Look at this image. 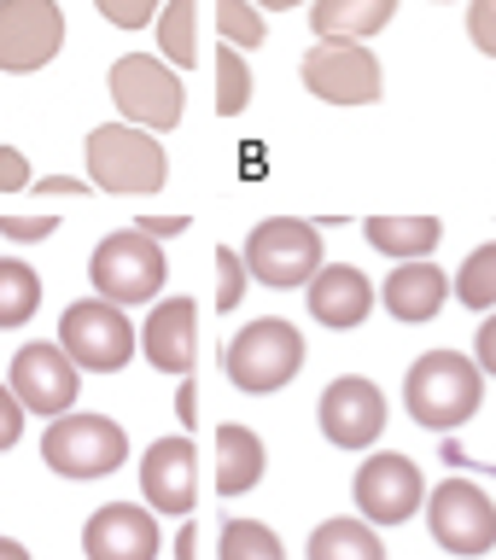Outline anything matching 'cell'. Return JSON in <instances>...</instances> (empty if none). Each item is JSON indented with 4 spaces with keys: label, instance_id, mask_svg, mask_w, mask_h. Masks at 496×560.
Instances as JSON below:
<instances>
[{
    "label": "cell",
    "instance_id": "d6a6232c",
    "mask_svg": "<svg viewBox=\"0 0 496 560\" xmlns=\"http://www.w3.org/2000/svg\"><path fill=\"white\" fill-rule=\"evenodd\" d=\"M53 228H59V217H0V234L12 245H35V240H47Z\"/></svg>",
    "mask_w": 496,
    "mask_h": 560
},
{
    "label": "cell",
    "instance_id": "f35d334b",
    "mask_svg": "<svg viewBox=\"0 0 496 560\" xmlns=\"http://www.w3.org/2000/svg\"><path fill=\"white\" fill-rule=\"evenodd\" d=\"M30 192H42V199H59V192H88L77 175H47V182H35Z\"/></svg>",
    "mask_w": 496,
    "mask_h": 560
},
{
    "label": "cell",
    "instance_id": "ab89813d",
    "mask_svg": "<svg viewBox=\"0 0 496 560\" xmlns=\"http://www.w3.org/2000/svg\"><path fill=\"white\" fill-rule=\"evenodd\" d=\"M175 560H199V525H182V532H175Z\"/></svg>",
    "mask_w": 496,
    "mask_h": 560
},
{
    "label": "cell",
    "instance_id": "f546056e",
    "mask_svg": "<svg viewBox=\"0 0 496 560\" xmlns=\"http://www.w3.org/2000/svg\"><path fill=\"white\" fill-rule=\"evenodd\" d=\"M245 257L240 252H228V245H217V310H234L240 298H245Z\"/></svg>",
    "mask_w": 496,
    "mask_h": 560
},
{
    "label": "cell",
    "instance_id": "6da1fadb",
    "mask_svg": "<svg viewBox=\"0 0 496 560\" xmlns=\"http://www.w3.org/2000/svg\"><path fill=\"white\" fill-rule=\"evenodd\" d=\"M480 402H485V374L462 350H427V357H415L410 380H403V409L432 432L468 427L480 415Z\"/></svg>",
    "mask_w": 496,
    "mask_h": 560
},
{
    "label": "cell",
    "instance_id": "ac0fdd59",
    "mask_svg": "<svg viewBox=\"0 0 496 560\" xmlns=\"http://www.w3.org/2000/svg\"><path fill=\"white\" fill-rule=\"evenodd\" d=\"M304 304H310V322H322L333 332H350V327L368 322V310H374V280H368L357 262H327V269L310 280Z\"/></svg>",
    "mask_w": 496,
    "mask_h": 560
},
{
    "label": "cell",
    "instance_id": "7a4b0ae2",
    "mask_svg": "<svg viewBox=\"0 0 496 560\" xmlns=\"http://www.w3.org/2000/svg\"><path fill=\"white\" fill-rule=\"evenodd\" d=\"M245 257V275L257 280V287H310L315 275L327 269L322 262V228L304 222V217H263L252 234L240 245Z\"/></svg>",
    "mask_w": 496,
    "mask_h": 560
},
{
    "label": "cell",
    "instance_id": "4316f807",
    "mask_svg": "<svg viewBox=\"0 0 496 560\" xmlns=\"http://www.w3.org/2000/svg\"><path fill=\"white\" fill-rule=\"evenodd\" d=\"M222 560H287L280 537L263 520H228L222 525Z\"/></svg>",
    "mask_w": 496,
    "mask_h": 560
},
{
    "label": "cell",
    "instance_id": "cb8c5ba5",
    "mask_svg": "<svg viewBox=\"0 0 496 560\" xmlns=\"http://www.w3.org/2000/svg\"><path fill=\"white\" fill-rule=\"evenodd\" d=\"M193 24H199V0H164V12H158V52H164V65H175V70L199 65Z\"/></svg>",
    "mask_w": 496,
    "mask_h": 560
},
{
    "label": "cell",
    "instance_id": "d590c367",
    "mask_svg": "<svg viewBox=\"0 0 496 560\" xmlns=\"http://www.w3.org/2000/svg\"><path fill=\"white\" fill-rule=\"evenodd\" d=\"M473 362H480V374H496V315H485V327L473 332Z\"/></svg>",
    "mask_w": 496,
    "mask_h": 560
},
{
    "label": "cell",
    "instance_id": "4fadbf2b",
    "mask_svg": "<svg viewBox=\"0 0 496 560\" xmlns=\"http://www.w3.org/2000/svg\"><path fill=\"white\" fill-rule=\"evenodd\" d=\"M65 47V12L59 0H0V70L24 77V70L53 65Z\"/></svg>",
    "mask_w": 496,
    "mask_h": 560
},
{
    "label": "cell",
    "instance_id": "2e32d148",
    "mask_svg": "<svg viewBox=\"0 0 496 560\" xmlns=\"http://www.w3.org/2000/svg\"><path fill=\"white\" fill-rule=\"evenodd\" d=\"M158 520L140 502H105L82 525V555L88 560H158Z\"/></svg>",
    "mask_w": 496,
    "mask_h": 560
},
{
    "label": "cell",
    "instance_id": "ba28073f",
    "mask_svg": "<svg viewBox=\"0 0 496 560\" xmlns=\"http://www.w3.org/2000/svg\"><path fill=\"white\" fill-rule=\"evenodd\" d=\"M105 82H112V100H117L123 122H135V129H152V135L175 129L187 112L182 77H175L164 59H152V52H123Z\"/></svg>",
    "mask_w": 496,
    "mask_h": 560
},
{
    "label": "cell",
    "instance_id": "7c38bea8",
    "mask_svg": "<svg viewBox=\"0 0 496 560\" xmlns=\"http://www.w3.org/2000/svg\"><path fill=\"white\" fill-rule=\"evenodd\" d=\"M304 88L327 105H374L380 59L362 42H315L304 52Z\"/></svg>",
    "mask_w": 496,
    "mask_h": 560
},
{
    "label": "cell",
    "instance_id": "e575fe53",
    "mask_svg": "<svg viewBox=\"0 0 496 560\" xmlns=\"http://www.w3.org/2000/svg\"><path fill=\"white\" fill-rule=\"evenodd\" d=\"M30 158L18 147H0V192H30Z\"/></svg>",
    "mask_w": 496,
    "mask_h": 560
},
{
    "label": "cell",
    "instance_id": "1f68e13d",
    "mask_svg": "<svg viewBox=\"0 0 496 560\" xmlns=\"http://www.w3.org/2000/svg\"><path fill=\"white\" fill-rule=\"evenodd\" d=\"M468 35H473V47L496 59V0H473L468 7Z\"/></svg>",
    "mask_w": 496,
    "mask_h": 560
},
{
    "label": "cell",
    "instance_id": "52a82bcc",
    "mask_svg": "<svg viewBox=\"0 0 496 560\" xmlns=\"http://www.w3.org/2000/svg\"><path fill=\"white\" fill-rule=\"evenodd\" d=\"M59 345L82 374H123L140 345V327L129 322V310L105 304V298H82L59 315Z\"/></svg>",
    "mask_w": 496,
    "mask_h": 560
},
{
    "label": "cell",
    "instance_id": "ffe728a7",
    "mask_svg": "<svg viewBox=\"0 0 496 560\" xmlns=\"http://www.w3.org/2000/svg\"><path fill=\"white\" fill-rule=\"evenodd\" d=\"M263 467H269V450L252 427H217V497H245V490L263 485Z\"/></svg>",
    "mask_w": 496,
    "mask_h": 560
},
{
    "label": "cell",
    "instance_id": "4dcf8cb0",
    "mask_svg": "<svg viewBox=\"0 0 496 560\" xmlns=\"http://www.w3.org/2000/svg\"><path fill=\"white\" fill-rule=\"evenodd\" d=\"M105 24H117V30H140V24H152L158 12H164V0H94Z\"/></svg>",
    "mask_w": 496,
    "mask_h": 560
},
{
    "label": "cell",
    "instance_id": "8992f818",
    "mask_svg": "<svg viewBox=\"0 0 496 560\" xmlns=\"http://www.w3.org/2000/svg\"><path fill=\"white\" fill-rule=\"evenodd\" d=\"M228 380L240 385V392L252 397H269L280 385L298 380V368H304V332L292 322H280V315H257L252 327L234 332V345H228Z\"/></svg>",
    "mask_w": 496,
    "mask_h": 560
},
{
    "label": "cell",
    "instance_id": "3957f363",
    "mask_svg": "<svg viewBox=\"0 0 496 560\" xmlns=\"http://www.w3.org/2000/svg\"><path fill=\"white\" fill-rule=\"evenodd\" d=\"M88 175L100 192H158L170 182L164 140L135 122H100L88 135Z\"/></svg>",
    "mask_w": 496,
    "mask_h": 560
},
{
    "label": "cell",
    "instance_id": "5bb4252c",
    "mask_svg": "<svg viewBox=\"0 0 496 560\" xmlns=\"http://www.w3.org/2000/svg\"><path fill=\"white\" fill-rule=\"evenodd\" d=\"M315 420H322L327 444L368 450V444H380V432H385V392L374 380H362V374H345V380H333L322 392Z\"/></svg>",
    "mask_w": 496,
    "mask_h": 560
},
{
    "label": "cell",
    "instance_id": "484cf974",
    "mask_svg": "<svg viewBox=\"0 0 496 560\" xmlns=\"http://www.w3.org/2000/svg\"><path fill=\"white\" fill-rule=\"evenodd\" d=\"M455 298L468 310H496V240L468 252V262L455 269Z\"/></svg>",
    "mask_w": 496,
    "mask_h": 560
},
{
    "label": "cell",
    "instance_id": "277c9868",
    "mask_svg": "<svg viewBox=\"0 0 496 560\" xmlns=\"http://www.w3.org/2000/svg\"><path fill=\"white\" fill-rule=\"evenodd\" d=\"M88 280H94V298L129 310V304H158L164 292V245L147 240L140 228H117L94 245L88 257Z\"/></svg>",
    "mask_w": 496,
    "mask_h": 560
},
{
    "label": "cell",
    "instance_id": "9a60e30c",
    "mask_svg": "<svg viewBox=\"0 0 496 560\" xmlns=\"http://www.w3.org/2000/svg\"><path fill=\"white\" fill-rule=\"evenodd\" d=\"M140 490H147L152 514L187 520L193 502H199V444H193L187 432L158 438V444L140 455Z\"/></svg>",
    "mask_w": 496,
    "mask_h": 560
},
{
    "label": "cell",
    "instance_id": "f1b7e54d",
    "mask_svg": "<svg viewBox=\"0 0 496 560\" xmlns=\"http://www.w3.org/2000/svg\"><path fill=\"white\" fill-rule=\"evenodd\" d=\"M217 30L234 47H263V12L252 0H217Z\"/></svg>",
    "mask_w": 496,
    "mask_h": 560
},
{
    "label": "cell",
    "instance_id": "d4e9b609",
    "mask_svg": "<svg viewBox=\"0 0 496 560\" xmlns=\"http://www.w3.org/2000/svg\"><path fill=\"white\" fill-rule=\"evenodd\" d=\"M42 310V275L18 257H0V327H24Z\"/></svg>",
    "mask_w": 496,
    "mask_h": 560
},
{
    "label": "cell",
    "instance_id": "44dd1931",
    "mask_svg": "<svg viewBox=\"0 0 496 560\" xmlns=\"http://www.w3.org/2000/svg\"><path fill=\"white\" fill-rule=\"evenodd\" d=\"M397 0H315L310 7V30L315 42H368L392 24Z\"/></svg>",
    "mask_w": 496,
    "mask_h": 560
},
{
    "label": "cell",
    "instance_id": "30bf717a",
    "mask_svg": "<svg viewBox=\"0 0 496 560\" xmlns=\"http://www.w3.org/2000/svg\"><path fill=\"white\" fill-rule=\"evenodd\" d=\"M350 497H357V514L368 525H403L427 508V479H420V467L403 450H380L357 467Z\"/></svg>",
    "mask_w": 496,
    "mask_h": 560
},
{
    "label": "cell",
    "instance_id": "60d3db41",
    "mask_svg": "<svg viewBox=\"0 0 496 560\" xmlns=\"http://www.w3.org/2000/svg\"><path fill=\"white\" fill-rule=\"evenodd\" d=\"M0 560H30V549L18 537H0Z\"/></svg>",
    "mask_w": 496,
    "mask_h": 560
},
{
    "label": "cell",
    "instance_id": "e0dca14e",
    "mask_svg": "<svg viewBox=\"0 0 496 560\" xmlns=\"http://www.w3.org/2000/svg\"><path fill=\"white\" fill-rule=\"evenodd\" d=\"M140 350L158 374L187 380L199 362V304L193 298H158L152 315L140 322Z\"/></svg>",
    "mask_w": 496,
    "mask_h": 560
},
{
    "label": "cell",
    "instance_id": "83f0119b",
    "mask_svg": "<svg viewBox=\"0 0 496 560\" xmlns=\"http://www.w3.org/2000/svg\"><path fill=\"white\" fill-rule=\"evenodd\" d=\"M252 105V70L240 47H217V117H240Z\"/></svg>",
    "mask_w": 496,
    "mask_h": 560
},
{
    "label": "cell",
    "instance_id": "74e56055",
    "mask_svg": "<svg viewBox=\"0 0 496 560\" xmlns=\"http://www.w3.org/2000/svg\"><path fill=\"white\" fill-rule=\"evenodd\" d=\"M135 228H140L147 240H158V245H164V240H175V234H187V217H140Z\"/></svg>",
    "mask_w": 496,
    "mask_h": 560
},
{
    "label": "cell",
    "instance_id": "5b68a950",
    "mask_svg": "<svg viewBox=\"0 0 496 560\" xmlns=\"http://www.w3.org/2000/svg\"><path fill=\"white\" fill-rule=\"evenodd\" d=\"M42 462L59 472V479H105V472H117L129 462V432H123L112 415L70 409L59 420H47Z\"/></svg>",
    "mask_w": 496,
    "mask_h": 560
},
{
    "label": "cell",
    "instance_id": "8d00e7d4",
    "mask_svg": "<svg viewBox=\"0 0 496 560\" xmlns=\"http://www.w3.org/2000/svg\"><path fill=\"white\" fill-rule=\"evenodd\" d=\"M175 420H182V432L199 427V385H193V380L175 385Z\"/></svg>",
    "mask_w": 496,
    "mask_h": 560
},
{
    "label": "cell",
    "instance_id": "7402d4cb",
    "mask_svg": "<svg viewBox=\"0 0 496 560\" xmlns=\"http://www.w3.org/2000/svg\"><path fill=\"white\" fill-rule=\"evenodd\" d=\"M362 234L392 262H427V252L445 240V222L438 217H368Z\"/></svg>",
    "mask_w": 496,
    "mask_h": 560
},
{
    "label": "cell",
    "instance_id": "b9f144b4",
    "mask_svg": "<svg viewBox=\"0 0 496 560\" xmlns=\"http://www.w3.org/2000/svg\"><path fill=\"white\" fill-rule=\"evenodd\" d=\"M252 7L263 12V7H269V12H287V7H304V0H252Z\"/></svg>",
    "mask_w": 496,
    "mask_h": 560
},
{
    "label": "cell",
    "instance_id": "8fae6325",
    "mask_svg": "<svg viewBox=\"0 0 496 560\" xmlns=\"http://www.w3.org/2000/svg\"><path fill=\"white\" fill-rule=\"evenodd\" d=\"M7 385H12V397L24 402V415L59 420V415L77 409L82 368L65 357V345H59V339H30V345L12 357V368H7Z\"/></svg>",
    "mask_w": 496,
    "mask_h": 560
},
{
    "label": "cell",
    "instance_id": "d6986e66",
    "mask_svg": "<svg viewBox=\"0 0 496 560\" xmlns=\"http://www.w3.org/2000/svg\"><path fill=\"white\" fill-rule=\"evenodd\" d=\"M445 298H450V275L432 269V262H397L380 287V304L392 310V322H403V327L432 322V315L445 310Z\"/></svg>",
    "mask_w": 496,
    "mask_h": 560
},
{
    "label": "cell",
    "instance_id": "9c48e42d",
    "mask_svg": "<svg viewBox=\"0 0 496 560\" xmlns=\"http://www.w3.org/2000/svg\"><path fill=\"white\" fill-rule=\"evenodd\" d=\"M427 525L445 555L480 560L496 549V502L473 479H445L427 490Z\"/></svg>",
    "mask_w": 496,
    "mask_h": 560
},
{
    "label": "cell",
    "instance_id": "836d02e7",
    "mask_svg": "<svg viewBox=\"0 0 496 560\" xmlns=\"http://www.w3.org/2000/svg\"><path fill=\"white\" fill-rule=\"evenodd\" d=\"M24 438V402L12 397V385L0 380V450H12Z\"/></svg>",
    "mask_w": 496,
    "mask_h": 560
},
{
    "label": "cell",
    "instance_id": "603a6c76",
    "mask_svg": "<svg viewBox=\"0 0 496 560\" xmlns=\"http://www.w3.org/2000/svg\"><path fill=\"white\" fill-rule=\"evenodd\" d=\"M310 560H385V542L362 514L357 520H322L310 532Z\"/></svg>",
    "mask_w": 496,
    "mask_h": 560
}]
</instances>
